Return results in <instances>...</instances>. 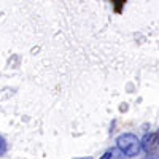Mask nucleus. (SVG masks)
<instances>
[{
    "instance_id": "obj_1",
    "label": "nucleus",
    "mask_w": 159,
    "mask_h": 159,
    "mask_svg": "<svg viewBox=\"0 0 159 159\" xmlns=\"http://www.w3.org/2000/svg\"><path fill=\"white\" fill-rule=\"evenodd\" d=\"M116 147H118L119 151H121L124 156H127V157L139 156V153L142 151L140 139L135 134H130V132L121 134V135L116 139Z\"/></svg>"
},
{
    "instance_id": "obj_2",
    "label": "nucleus",
    "mask_w": 159,
    "mask_h": 159,
    "mask_svg": "<svg viewBox=\"0 0 159 159\" xmlns=\"http://www.w3.org/2000/svg\"><path fill=\"white\" fill-rule=\"evenodd\" d=\"M154 142H156V134H145V137L140 140L142 150L150 151V148L153 147V143H154Z\"/></svg>"
},
{
    "instance_id": "obj_3",
    "label": "nucleus",
    "mask_w": 159,
    "mask_h": 159,
    "mask_svg": "<svg viewBox=\"0 0 159 159\" xmlns=\"http://www.w3.org/2000/svg\"><path fill=\"white\" fill-rule=\"evenodd\" d=\"M8 151V145H7V140L0 135V156H5Z\"/></svg>"
},
{
    "instance_id": "obj_4",
    "label": "nucleus",
    "mask_w": 159,
    "mask_h": 159,
    "mask_svg": "<svg viewBox=\"0 0 159 159\" xmlns=\"http://www.w3.org/2000/svg\"><path fill=\"white\" fill-rule=\"evenodd\" d=\"M116 151L115 150H108V151H105L102 156H100V159H116Z\"/></svg>"
},
{
    "instance_id": "obj_5",
    "label": "nucleus",
    "mask_w": 159,
    "mask_h": 159,
    "mask_svg": "<svg viewBox=\"0 0 159 159\" xmlns=\"http://www.w3.org/2000/svg\"><path fill=\"white\" fill-rule=\"evenodd\" d=\"M73 159H92V157H89V156H88V157H73Z\"/></svg>"
},
{
    "instance_id": "obj_6",
    "label": "nucleus",
    "mask_w": 159,
    "mask_h": 159,
    "mask_svg": "<svg viewBox=\"0 0 159 159\" xmlns=\"http://www.w3.org/2000/svg\"><path fill=\"white\" fill-rule=\"evenodd\" d=\"M156 139H157V143H159V130L156 132Z\"/></svg>"
}]
</instances>
